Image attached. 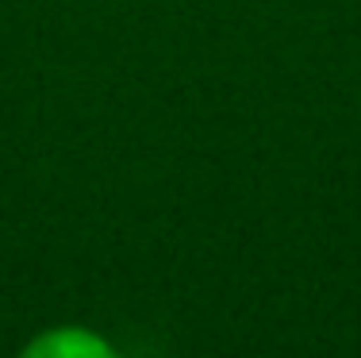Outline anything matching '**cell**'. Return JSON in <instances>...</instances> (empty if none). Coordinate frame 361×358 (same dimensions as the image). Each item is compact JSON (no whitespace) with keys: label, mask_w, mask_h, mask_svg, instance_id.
Returning a JSON list of instances; mask_svg holds the SVG:
<instances>
[{"label":"cell","mask_w":361,"mask_h":358,"mask_svg":"<svg viewBox=\"0 0 361 358\" xmlns=\"http://www.w3.org/2000/svg\"><path fill=\"white\" fill-rule=\"evenodd\" d=\"M20 358H119V354L85 328H54L47 335L31 339Z\"/></svg>","instance_id":"cell-1"}]
</instances>
